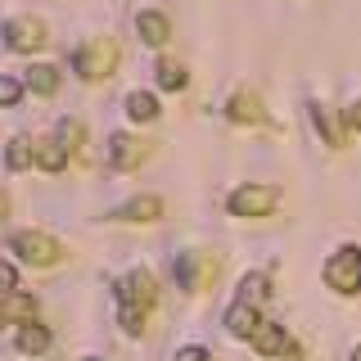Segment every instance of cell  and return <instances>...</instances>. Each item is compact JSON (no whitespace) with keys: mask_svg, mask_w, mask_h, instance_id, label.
Here are the masks:
<instances>
[{"mask_svg":"<svg viewBox=\"0 0 361 361\" xmlns=\"http://www.w3.org/2000/svg\"><path fill=\"white\" fill-rule=\"evenodd\" d=\"M14 285H18L14 267H9V262H0V293H9V289H14Z\"/></svg>","mask_w":361,"mask_h":361,"instance_id":"cell-27","label":"cell"},{"mask_svg":"<svg viewBox=\"0 0 361 361\" xmlns=\"http://www.w3.org/2000/svg\"><path fill=\"white\" fill-rule=\"evenodd\" d=\"M343 118H348V127H353V131H361V104H353V109L343 113Z\"/></svg>","mask_w":361,"mask_h":361,"instance_id":"cell-28","label":"cell"},{"mask_svg":"<svg viewBox=\"0 0 361 361\" xmlns=\"http://www.w3.org/2000/svg\"><path fill=\"white\" fill-rule=\"evenodd\" d=\"M154 73H158V86H163V90H180V86H185V68H180L176 59H163Z\"/></svg>","mask_w":361,"mask_h":361,"instance_id":"cell-20","label":"cell"},{"mask_svg":"<svg viewBox=\"0 0 361 361\" xmlns=\"http://www.w3.org/2000/svg\"><path fill=\"white\" fill-rule=\"evenodd\" d=\"M257 325H262V321H257L253 302H231V307H226V330H231L235 338H248Z\"/></svg>","mask_w":361,"mask_h":361,"instance_id":"cell-12","label":"cell"},{"mask_svg":"<svg viewBox=\"0 0 361 361\" xmlns=\"http://www.w3.org/2000/svg\"><path fill=\"white\" fill-rule=\"evenodd\" d=\"M0 217H9V195L0 190Z\"/></svg>","mask_w":361,"mask_h":361,"instance_id":"cell-29","label":"cell"},{"mask_svg":"<svg viewBox=\"0 0 361 361\" xmlns=\"http://www.w3.org/2000/svg\"><path fill=\"white\" fill-rule=\"evenodd\" d=\"M325 280H330L334 293H361V248L343 244L338 253L325 262Z\"/></svg>","mask_w":361,"mask_h":361,"instance_id":"cell-2","label":"cell"},{"mask_svg":"<svg viewBox=\"0 0 361 361\" xmlns=\"http://www.w3.org/2000/svg\"><path fill=\"white\" fill-rule=\"evenodd\" d=\"M18 348H23L27 357L45 353V348H50V330H45V325H32V321H23V330H18Z\"/></svg>","mask_w":361,"mask_h":361,"instance_id":"cell-17","label":"cell"},{"mask_svg":"<svg viewBox=\"0 0 361 361\" xmlns=\"http://www.w3.org/2000/svg\"><path fill=\"white\" fill-rule=\"evenodd\" d=\"M276 199L280 195L271 185H240L231 195V212H235V217H267V212L276 208Z\"/></svg>","mask_w":361,"mask_h":361,"instance_id":"cell-5","label":"cell"},{"mask_svg":"<svg viewBox=\"0 0 361 361\" xmlns=\"http://www.w3.org/2000/svg\"><path fill=\"white\" fill-rule=\"evenodd\" d=\"M135 163H145V140H135V135H113L109 140V167L131 172Z\"/></svg>","mask_w":361,"mask_h":361,"instance_id":"cell-9","label":"cell"},{"mask_svg":"<svg viewBox=\"0 0 361 361\" xmlns=\"http://www.w3.org/2000/svg\"><path fill=\"white\" fill-rule=\"evenodd\" d=\"M353 361H361V343H357V353H353Z\"/></svg>","mask_w":361,"mask_h":361,"instance_id":"cell-30","label":"cell"},{"mask_svg":"<svg viewBox=\"0 0 361 361\" xmlns=\"http://www.w3.org/2000/svg\"><path fill=\"white\" fill-rule=\"evenodd\" d=\"M5 163L14 167V172H23V167H32V163H37V158H32V140H23V135H18V140H9V149H5Z\"/></svg>","mask_w":361,"mask_h":361,"instance_id":"cell-21","label":"cell"},{"mask_svg":"<svg viewBox=\"0 0 361 361\" xmlns=\"http://www.w3.org/2000/svg\"><path fill=\"white\" fill-rule=\"evenodd\" d=\"M9 248H14L27 267H54V262H59V253H63L59 240H50L45 231H18L14 240H9Z\"/></svg>","mask_w":361,"mask_h":361,"instance_id":"cell-3","label":"cell"},{"mask_svg":"<svg viewBox=\"0 0 361 361\" xmlns=\"http://www.w3.org/2000/svg\"><path fill=\"white\" fill-rule=\"evenodd\" d=\"M135 32H140V41H149V45H163L167 37H172V27H167V18L158 14V9H140V18H135Z\"/></svg>","mask_w":361,"mask_h":361,"instance_id":"cell-13","label":"cell"},{"mask_svg":"<svg viewBox=\"0 0 361 361\" xmlns=\"http://www.w3.org/2000/svg\"><path fill=\"white\" fill-rule=\"evenodd\" d=\"M5 45L14 54H32V50H41L45 45V27L37 18H9L5 23Z\"/></svg>","mask_w":361,"mask_h":361,"instance_id":"cell-6","label":"cell"},{"mask_svg":"<svg viewBox=\"0 0 361 361\" xmlns=\"http://www.w3.org/2000/svg\"><path fill=\"white\" fill-rule=\"evenodd\" d=\"M23 82H27V90H37V95H54V90H59V68L54 63H32Z\"/></svg>","mask_w":361,"mask_h":361,"instance_id":"cell-14","label":"cell"},{"mask_svg":"<svg viewBox=\"0 0 361 361\" xmlns=\"http://www.w3.org/2000/svg\"><path fill=\"white\" fill-rule=\"evenodd\" d=\"M312 122H316V131H321L330 145H343V131L334 127V118H330V113H325L321 104H312Z\"/></svg>","mask_w":361,"mask_h":361,"instance_id":"cell-22","label":"cell"},{"mask_svg":"<svg viewBox=\"0 0 361 361\" xmlns=\"http://www.w3.org/2000/svg\"><path fill=\"white\" fill-rule=\"evenodd\" d=\"M0 321H37V298L32 293H0Z\"/></svg>","mask_w":361,"mask_h":361,"instance_id":"cell-10","label":"cell"},{"mask_svg":"<svg viewBox=\"0 0 361 361\" xmlns=\"http://www.w3.org/2000/svg\"><path fill=\"white\" fill-rule=\"evenodd\" d=\"M248 338H253V348H257L262 357H289V353H298V343L289 338L285 325H271V321H267V325H257V330L248 334Z\"/></svg>","mask_w":361,"mask_h":361,"instance_id":"cell-7","label":"cell"},{"mask_svg":"<svg viewBox=\"0 0 361 361\" xmlns=\"http://www.w3.org/2000/svg\"><path fill=\"white\" fill-rule=\"evenodd\" d=\"M217 271V262H212L208 253H180L176 257V285L180 289H203V280Z\"/></svg>","mask_w":361,"mask_h":361,"instance_id":"cell-8","label":"cell"},{"mask_svg":"<svg viewBox=\"0 0 361 361\" xmlns=\"http://www.w3.org/2000/svg\"><path fill=\"white\" fill-rule=\"evenodd\" d=\"M226 113H231V122H262V99L248 95V90H240V95H231Z\"/></svg>","mask_w":361,"mask_h":361,"instance_id":"cell-16","label":"cell"},{"mask_svg":"<svg viewBox=\"0 0 361 361\" xmlns=\"http://www.w3.org/2000/svg\"><path fill=\"white\" fill-rule=\"evenodd\" d=\"M244 293H240V302H253V307H257V302H262L267 298V276H262V271H257V276H244V285H240Z\"/></svg>","mask_w":361,"mask_h":361,"instance_id":"cell-23","label":"cell"},{"mask_svg":"<svg viewBox=\"0 0 361 361\" xmlns=\"http://www.w3.org/2000/svg\"><path fill=\"white\" fill-rule=\"evenodd\" d=\"M145 316H149V312H135V307H118V325H122V330H127V334H140V330H145Z\"/></svg>","mask_w":361,"mask_h":361,"instance_id":"cell-24","label":"cell"},{"mask_svg":"<svg viewBox=\"0 0 361 361\" xmlns=\"http://www.w3.org/2000/svg\"><path fill=\"white\" fill-rule=\"evenodd\" d=\"M176 361H212V353H208V348H180Z\"/></svg>","mask_w":361,"mask_h":361,"instance_id":"cell-26","label":"cell"},{"mask_svg":"<svg viewBox=\"0 0 361 361\" xmlns=\"http://www.w3.org/2000/svg\"><path fill=\"white\" fill-rule=\"evenodd\" d=\"M32 158H37V163L45 167V172H63V163H68V149L59 140H50V135H45V140H37L32 145Z\"/></svg>","mask_w":361,"mask_h":361,"instance_id":"cell-15","label":"cell"},{"mask_svg":"<svg viewBox=\"0 0 361 361\" xmlns=\"http://www.w3.org/2000/svg\"><path fill=\"white\" fill-rule=\"evenodd\" d=\"M73 68H77L82 82H104V77H113V68H118V45H113L109 37L86 41L82 50L73 54Z\"/></svg>","mask_w":361,"mask_h":361,"instance_id":"cell-1","label":"cell"},{"mask_svg":"<svg viewBox=\"0 0 361 361\" xmlns=\"http://www.w3.org/2000/svg\"><path fill=\"white\" fill-rule=\"evenodd\" d=\"M158 302V280L149 271H131V276L118 280V307H135V312H149Z\"/></svg>","mask_w":361,"mask_h":361,"instance_id":"cell-4","label":"cell"},{"mask_svg":"<svg viewBox=\"0 0 361 361\" xmlns=\"http://www.w3.org/2000/svg\"><path fill=\"white\" fill-rule=\"evenodd\" d=\"M127 113H131V122H154L158 118V99L145 95V90H131V95H127Z\"/></svg>","mask_w":361,"mask_h":361,"instance_id":"cell-18","label":"cell"},{"mask_svg":"<svg viewBox=\"0 0 361 361\" xmlns=\"http://www.w3.org/2000/svg\"><path fill=\"white\" fill-rule=\"evenodd\" d=\"M113 217H118V221H158V217H163V199H158V195H140V199L122 203Z\"/></svg>","mask_w":361,"mask_h":361,"instance_id":"cell-11","label":"cell"},{"mask_svg":"<svg viewBox=\"0 0 361 361\" xmlns=\"http://www.w3.org/2000/svg\"><path fill=\"white\" fill-rule=\"evenodd\" d=\"M86 361H99V357H86Z\"/></svg>","mask_w":361,"mask_h":361,"instance_id":"cell-31","label":"cell"},{"mask_svg":"<svg viewBox=\"0 0 361 361\" xmlns=\"http://www.w3.org/2000/svg\"><path fill=\"white\" fill-rule=\"evenodd\" d=\"M18 95H23V82H18V77H0V104L14 109V104H18Z\"/></svg>","mask_w":361,"mask_h":361,"instance_id":"cell-25","label":"cell"},{"mask_svg":"<svg viewBox=\"0 0 361 361\" xmlns=\"http://www.w3.org/2000/svg\"><path fill=\"white\" fill-rule=\"evenodd\" d=\"M82 140H86V127L82 122H73V118H63L59 122V145L68 154H82Z\"/></svg>","mask_w":361,"mask_h":361,"instance_id":"cell-19","label":"cell"}]
</instances>
